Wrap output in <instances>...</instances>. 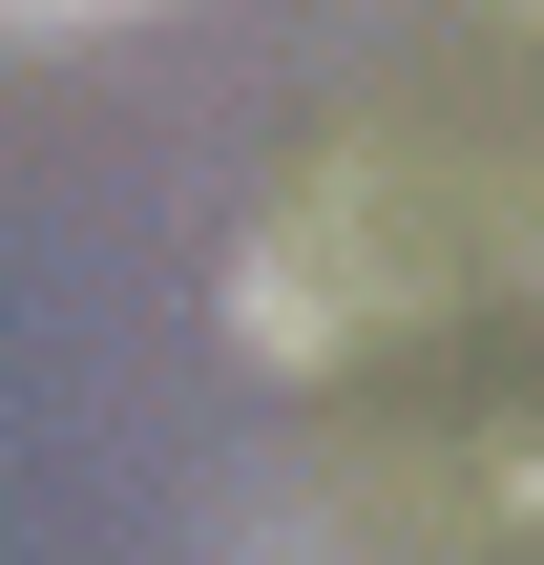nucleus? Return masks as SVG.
<instances>
[{
    "label": "nucleus",
    "mask_w": 544,
    "mask_h": 565,
    "mask_svg": "<svg viewBox=\"0 0 544 565\" xmlns=\"http://www.w3.org/2000/svg\"><path fill=\"white\" fill-rule=\"evenodd\" d=\"M84 21H147V0H0V42H84Z\"/></svg>",
    "instance_id": "nucleus-1"
}]
</instances>
